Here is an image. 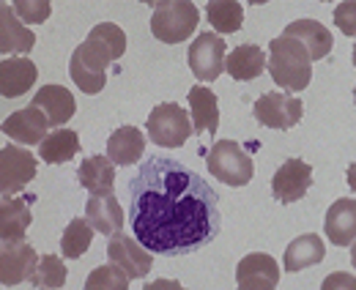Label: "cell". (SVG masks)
<instances>
[{
    "instance_id": "obj_1",
    "label": "cell",
    "mask_w": 356,
    "mask_h": 290,
    "mask_svg": "<svg viewBox=\"0 0 356 290\" xmlns=\"http://www.w3.org/2000/svg\"><path fill=\"white\" fill-rule=\"evenodd\" d=\"M129 225L151 255H189L220 236L217 192L170 156L145 159L129 184Z\"/></svg>"
},
{
    "instance_id": "obj_2",
    "label": "cell",
    "mask_w": 356,
    "mask_h": 290,
    "mask_svg": "<svg viewBox=\"0 0 356 290\" xmlns=\"http://www.w3.org/2000/svg\"><path fill=\"white\" fill-rule=\"evenodd\" d=\"M127 52V33L115 22L93 25L88 39L69 58V77L83 93L96 96L107 85V66Z\"/></svg>"
},
{
    "instance_id": "obj_3",
    "label": "cell",
    "mask_w": 356,
    "mask_h": 290,
    "mask_svg": "<svg viewBox=\"0 0 356 290\" xmlns=\"http://www.w3.org/2000/svg\"><path fill=\"white\" fill-rule=\"evenodd\" d=\"M266 69L274 85H280L285 93H299L312 80V58L305 44L291 36H277L268 42Z\"/></svg>"
},
{
    "instance_id": "obj_4",
    "label": "cell",
    "mask_w": 356,
    "mask_h": 290,
    "mask_svg": "<svg viewBox=\"0 0 356 290\" xmlns=\"http://www.w3.org/2000/svg\"><path fill=\"white\" fill-rule=\"evenodd\" d=\"M200 22V11L192 0H162L154 3L151 14V33L162 44L186 42Z\"/></svg>"
},
{
    "instance_id": "obj_5",
    "label": "cell",
    "mask_w": 356,
    "mask_h": 290,
    "mask_svg": "<svg viewBox=\"0 0 356 290\" xmlns=\"http://www.w3.org/2000/svg\"><path fill=\"white\" fill-rule=\"evenodd\" d=\"M206 167L225 186H247L255 175L252 156L236 140H217L206 156Z\"/></svg>"
},
{
    "instance_id": "obj_6",
    "label": "cell",
    "mask_w": 356,
    "mask_h": 290,
    "mask_svg": "<svg viewBox=\"0 0 356 290\" xmlns=\"http://www.w3.org/2000/svg\"><path fill=\"white\" fill-rule=\"evenodd\" d=\"M148 140L159 148H181L192 137L189 113L176 102H162L148 113Z\"/></svg>"
},
{
    "instance_id": "obj_7",
    "label": "cell",
    "mask_w": 356,
    "mask_h": 290,
    "mask_svg": "<svg viewBox=\"0 0 356 290\" xmlns=\"http://www.w3.org/2000/svg\"><path fill=\"white\" fill-rule=\"evenodd\" d=\"M252 115L258 124L277 131H288L302 121L305 115V104L302 99H296L293 93L285 90H268L264 96H258V102L252 104Z\"/></svg>"
},
{
    "instance_id": "obj_8",
    "label": "cell",
    "mask_w": 356,
    "mask_h": 290,
    "mask_svg": "<svg viewBox=\"0 0 356 290\" xmlns=\"http://www.w3.org/2000/svg\"><path fill=\"white\" fill-rule=\"evenodd\" d=\"M39 172L36 156L22 145H3L0 148V195L17 198Z\"/></svg>"
},
{
    "instance_id": "obj_9",
    "label": "cell",
    "mask_w": 356,
    "mask_h": 290,
    "mask_svg": "<svg viewBox=\"0 0 356 290\" xmlns=\"http://www.w3.org/2000/svg\"><path fill=\"white\" fill-rule=\"evenodd\" d=\"M225 58H227V44L214 31L197 33V39L189 44V52H186V63L200 83H214L222 74Z\"/></svg>"
},
{
    "instance_id": "obj_10",
    "label": "cell",
    "mask_w": 356,
    "mask_h": 290,
    "mask_svg": "<svg viewBox=\"0 0 356 290\" xmlns=\"http://www.w3.org/2000/svg\"><path fill=\"white\" fill-rule=\"evenodd\" d=\"M312 186V167L305 159H285L271 175V195L277 203L291 206L299 203Z\"/></svg>"
},
{
    "instance_id": "obj_11",
    "label": "cell",
    "mask_w": 356,
    "mask_h": 290,
    "mask_svg": "<svg viewBox=\"0 0 356 290\" xmlns=\"http://www.w3.org/2000/svg\"><path fill=\"white\" fill-rule=\"evenodd\" d=\"M39 266V252L28 241H3L0 244V285L14 288L31 282Z\"/></svg>"
},
{
    "instance_id": "obj_12",
    "label": "cell",
    "mask_w": 356,
    "mask_h": 290,
    "mask_svg": "<svg viewBox=\"0 0 356 290\" xmlns=\"http://www.w3.org/2000/svg\"><path fill=\"white\" fill-rule=\"evenodd\" d=\"M107 260H110L113 266H118L129 280H143V277H148V271H151V266H154L151 252L143 247L134 236H127V233L110 236V241H107Z\"/></svg>"
},
{
    "instance_id": "obj_13",
    "label": "cell",
    "mask_w": 356,
    "mask_h": 290,
    "mask_svg": "<svg viewBox=\"0 0 356 290\" xmlns=\"http://www.w3.org/2000/svg\"><path fill=\"white\" fill-rule=\"evenodd\" d=\"M0 131L6 137H11L17 145H42L44 137L49 134V124H47L44 113L36 110V107H25V110H17L11 113L3 124H0Z\"/></svg>"
},
{
    "instance_id": "obj_14",
    "label": "cell",
    "mask_w": 356,
    "mask_h": 290,
    "mask_svg": "<svg viewBox=\"0 0 356 290\" xmlns=\"http://www.w3.org/2000/svg\"><path fill=\"white\" fill-rule=\"evenodd\" d=\"M31 107L42 110L49 126H63L69 124L77 113V102H74V93L66 88V85L49 83L42 85L31 102Z\"/></svg>"
},
{
    "instance_id": "obj_15",
    "label": "cell",
    "mask_w": 356,
    "mask_h": 290,
    "mask_svg": "<svg viewBox=\"0 0 356 290\" xmlns=\"http://www.w3.org/2000/svg\"><path fill=\"white\" fill-rule=\"evenodd\" d=\"M36 47V33L14 14L8 3H0V52L8 58H25Z\"/></svg>"
},
{
    "instance_id": "obj_16",
    "label": "cell",
    "mask_w": 356,
    "mask_h": 290,
    "mask_svg": "<svg viewBox=\"0 0 356 290\" xmlns=\"http://www.w3.org/2000/svg\"><path fill=\"white\" fill-rule=\"evenodd\" d=\"M323 233L334 247H351L356 241V198L334 200L323 216Z\"/></svg>"
},
{
    "instance_id": "obj_17",
    "label": "cell",
    "mask_w": 356,
    "mask_h": 290,
    "mask_svg": "<svg viewBox=\"0 0 356 290\" xmlns=\"http://www.w3.org/2000/svg\"><path fill=\"white\" fill-rule=\"evenodd\" d=\"M189 102V121H192V134H214L220 129V102L217 93L209 85H192L186 93Z\"/></svg>"
},
{
    "instance_id": "obj_18",
    "label": "cell",
    "mask_w": 356,
    "mask_h": 290,
    "mask_svg": "<svg viewBox=\"0 0 356 290\" xmlns=\"http://www.w3.org/2000/svg\"><path fill=\"white\" fill-rule=\"evenodd\" d=\"M39 80V66L31 58H3L0 61V96L17 99L28 93Z\"/></svg>"
},
{
    "instance_id": "obj_19",
    "label": "cell",
    "mask_w": 356,
    "mask_h": 290,
    "mask_svg": "<svg viewBox=\"0 0 356 290\" xmlns=\"http://www.w3.org/2000/svg\"><path fill=\"white\" fill-rule=\"evenodd\" d=\"M282 36H291V39L305 44V49L310 52L312 61H323L332 52V47H334V39H332L329 28L321 25L318 19H310V17H302V19L288 22L285 31H282Z\"/></svg>"
},
{
    "instance_id": "obj_20",
    "label": "cell",
    "mask_w": 356,
    "mask_h": 290,
    "mask_svg": "<svg viewBox=\"0 0 356 290\" xmlns=\"http://www.w3.org/2000/svg\"><path fill=\"white\" fill-rule=\"evenodd\" d=\"M145 151V134L137 126H118L110 137H107V159L115 167H129L137 165L143 159Z\"/></svg>"
},
{
    "instance_id": "obj_21",
    "label": "cell",
    "mask_w": 356,
    "mask_h": 290,
    "mask_svg": "<svg viewBox=\"0 0 356 290\" xmlns=\"http://www.w3.org/2000/svg\"><path fill=\"white\" fill-rule=\"evenodd\" d=\"M86 222L93 227V233L102 236H115L124 233V208L115 195H102V198H88L86 203Z\"/></svg>"
},
{
    "instance_id": "obj_22",
    "label": "cell",
    "mask_w": 356,
    "mask_h": 290,
    "mask_svg": "<svg viewBox=\"0 0 356 290\" xmlns=\"http://www.w3.org/2000/svg\"><path fill=\"white\" fill-rule=\"evenodd\" d=\"M326 257V244L318 233H302L296 236L288 247H285V255H282V268L288 274H296V271H305V268H312L318 266L321 260Z\"/></svg>"
},
{
    "instance_id": "obj_23",
    "label": "cell",
    "mask_w": 356,
    "mask_h": 290,
    "mask_svg": "<svg viewBox=\"0 0 356 290\" xmlns=\"http://www.w3.org/2000/svg\"><path fill=\"white\" fill-rule=\"evenodd\" d=\"M266 52L258 44H241L233 52H227L225 58V72L236 80V83H250L258 80L266 72Z\"/></svg>"
},
{
    "instance_id": "obj_24",
    "label": "cell",
    "mask_w": 356,
    "mask_h": 290,
    "mask_svg": "<svg viewBox=\"0 0 356 290\" xmlns=\"http://www.w3.org/2000/svg\"><path fill=\"white\" fill-rule=\"evenodd\" d=\"M77 181H80V186H83L86 192H90V198L113 195V186H115V165H113L104 154L86 156L83 165L77 167Z\"/></svg>"
},
{
    "instance_id": "obj_25",
    "label": "cell",
    "mask_w": 356,
    "mask_h": 290,
    "mask_svg": "<svg viewBox=\"0 0 356 290\" xmlns=\"http://www.w3.org/2000/svg\"><path fill=\"white\" fill-rule=\"evenodd\" d=\"M33 222V211L25 198H0V239L25 241V233Z\"/></svg>"
},
{
    "instance_id": "obj_26",
    "label": "cell",
    "mask_w": 356,
    "mask_h": 290,
    "mask_svg": "<svg viewBox=\"0 0 356 290\" xmlns=\"http://www.w3.org/2000/svg\"><path fill=\"white\" fill-rule=\"evenodd\" d=\"M80 154V134L74 129H55L39 145V156L47 165H66Z\"/></svg>"
},
{
    "instance_id": "obj_27",
    "label": "cell",
    "mask_w": 356,
    "mask_h": 290,
    "mask_svg": "<svg viewBox=\"0 0 356 290\" xmlns=\"http://www.w3.org/2000/svg\"><path fill=\"white\" fill-rule=\"evenodd\" d=\"M236 282H271V285H280V263L268 252H250L236 266Z\"/></svg>"
},
{
    "instance_id": "obj_28",
    "label": "cell",
    "mask_w": 356,
    "mask_h": 290,
    "mask_svg": "<svg viewBox=\"0 0 356 290\" xmlns=\"http://www.w3.org/2000/svg\"><path fill=\"white\" fill-rule=\"evenodd\" d=\"M206 17L217 36L236 33L244 25V6L236 0H211V3H206Z\"/></svg>"
},
{
    "instance_id": "obj_29",
    "label": "cell",
    "mask_w": 356,
    "mask_h": 290,
    "mask_svg": "<svg viewBox=\"0 0 356 290\" xmlns=\"http://www.w3.org/2000/svg\"><path fill=\"white\" fill-rule=\"evenodd\" d=\"M90 244H93V227L86 222V216H74L66 225L63 236H60V252H63V257L77 260V257H83L88 252Z\"/></svg>"
},
{
    "instance_id": "obj_30",
    "label": "cell",
    "mask_w": 356,
    "mask_h": 290,
    "mask_svg": "<svg viewBox=\"0 0 356 290\" xmlns=\"http://www.w3.org/2000/svg\"><path fill=\"white\" fill-rule=\"evenodd\" d=\"M66 263L58 255H39V266L31 277V285L39 290H60L66 285Z\"/></svg>"
},
{
    "instance_id": "obj_31",
    "label": "cell",
    "mask_w": 356,
    "mask_h": 290,
    "mask_svg": "<svg viewBox=\"0 0 356 290\" xmlns=\"http://www.w3.org/2000/svg\"><path fill=\"white\" fill-rule=\"evenodd\" d=\"M129 277L113 266V263H104V266H96L86 280V288L83 290H129Z\"/></svg>"
},
{
    "instance_id": "obj_32",
    "label": "cell",
    "mask_w": 356,
    "mask_h": 290,
    "mask_svg": "<svg viewBox=\"0 0 356 290\" xmlns=\"http://www.w3.org/2000/svg\"><path fill=\"white\" fill-rule=\"evenodd\" d=\"M14 14L31 28V25H42L49 19V11H52V3L49 0H17L11 3Z\"/></svg>"
},
{
    "instance_id": "obj_33",
    "label": "cell",
    "mask_w": 356,
    "mask_h": 290,
    "mask_svg": "<svg viewBox=\"0 0 356 290\" xmlns=\"http://www.w3.org/2000/svg\"><path fill=\"white\" fill-rule=\"evenodd\" d=\"M334 25L346 36L356 39V0H346V3H337L334 6Z\"/></svg>"
},
{
    "instance_id": "obj_34",
    "label": "cell",
    "mask_w": 356,
    "mask_h": 290,
    "mask_svg": "<svg viewBox=\"0 0 356 290\" xmlns=\"http://www.w3.org/2000/svg\"><path fill=\"white\" fill-rule=\"evenodd\" d=\"M321 290H356V277L348 271H332L321 282Z\"/></svg>"
},
{
    "instance_id": "obj_35",
    "label": "cell",
    "mask_w": 356,
    "mask_h": 290,
    "mask_svg": "<svg viewBox=\"0 0 356 290\" xmlns=\"http://www.w3.org/2000/svg\"><path fill=\"white\" fill-rule=\"evenodd\" d=\"M143 290H186L178 280H154V282H148Z\"/></svg>"
},
{
    "instance_id": "obj_36",
    "label": "cell",
    "mask_w": 356,
    "mask_h": 290,
    "mask_svg": "<svg viewBox=\"0 0 356 290\" xmlns=\"http://www.w3.org/2000/svg\"><path fill=\"white\" fill-rule=\"evenodd\" d=\"M236 290H277L271 282H236Z\"/></svg>"
},
{
    "instance_id": "obj_37",
    "label": "cell",
    "mask_w": 356,
    "mask_h": 290,
    "mask_svg": "<svg viewBox=\"0 0 356 290\" xmlns=\"http://www.w3.org/2000/svg\"><path fill=\"white\" fill-rule=\"evenodd\" d=\"M346 178H348V186H351V192H356V162H351L348 172H346Z\"/></svg>"
},
{
    "instance_id": "obj_38",
    "label": "cell",
    "mask_w": 356,
    "mask_h": 290,
    "mask_svg": "<svg viewBox=\"0 0 356 290\" xmlns=\"http://www.w3.org/2000/svg\"><path fill=\"white\" fill-rule=\"evenodd\" d=\"M351 263H354V268H356V241L351 244Z\"/></svg>"
},
{
    "instance_id": "obj_39",
    "label": "cell",
    "mask_w": 356,
    "mask_h": 290,
    "mask_svg": "<svg viewBox=\"0 0 356 290\" xmlns=\"http://www.w3.org/2000/svg\"><path fill=\"white\" fill-rule=\"evenodd\" d=\"M351 61H354V66H356V44H354V52H351Z\"/></svg>"
},
{
    "instance_id": "obj_40",
    "label": "cell",
    "mask_w": 356,
    "mask_h": 290,
    "mask_svg": "<svg viewBox=\"0 0 356 290\" xmlns=\"http://www.w3.org/2000/svg\"><path fill=\"white\" fill-rule=\"evenodd\" d=\"M354 102H356V85H354Z\"/></svg>"
}]
</instances>
